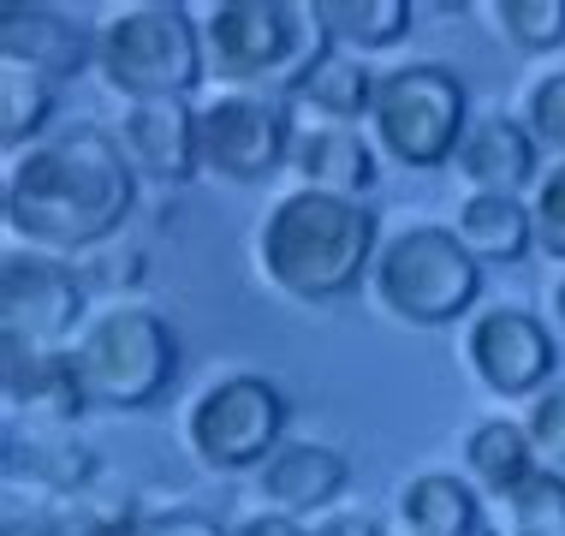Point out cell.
<instances>
[{
	"label": "cell",
	"instance_id": "26",
	"mask_svg": "<svg viewBox=\"0 0 565 536\" xmlns=\"http://www.w3.org/2000/svg\"><path fill=\"white\" fill-rule=\"evenodd\" d=\"M482 19H494V30L524 54L565 49V0H488Z\"/></svg>",
	"mask_w": 565,
	"mask_h": 536
},
{
	"label": "cell",
	"instance_id": "23",
	"mask_svg": "<svg viewBox=\"0 0 565 536\" xmlns=\"http://www.w3.org/2000/svg\"><path fill=\"white\" fill-rule=\"evenodd\" d=\"M322 30L333 36V49L345 54H387L399 49L411 36V24H417V7L411 0H310Z\"/></svg>",
	"mask_w": 565,
	"mask_h": 536
},
{
	"label": "cell",
	"instance_id": "34",
	"mask_svg": "<svg viewBox=\"0 0 565 536\" xmlns=\"http://www.w3.org/2000/svg\"><path fill=\"white\" fill-rule=\"evenodd\" d=\"M0 536H60V513H19V507H7Z\"/></svg>",
	"mask_w": 565,
	"mask_h": 536
},
{
	"label": "cell",
	"instance_id": "15",
	"mask_svg": "<svg viewBox=\"0 0 565 536\" xmlns=\"http://www.w3.org/2000/svg\"><path fill=\"white\" fill-rule=\"evenodd\" d=\"M351 483V465L340 448L328 441H286L280 453L256 471V495H263L268 513H286V518H322L333 513V501L345 495Z\"/></svg>",
	"mask_w": 565,
	"mask_h": 536
},
{
	"label": "cell",
	"instance_id": "17",
	"mask_svg": "<svg viewBox=\"0 0 565 536\" xmlns=\"http://www.w3.org/2000/svg\"><path fill=\"white\" fill-rule=\"evenodd\" d=\"M7 483H30L36 495H84L96 483V453L84 448L72 429L54 423H12L7 429Z\"/></svg>",
	"mask_w": 565,
	"mask_h": 536
},
{
	"label": "cell",
	"instance_id": "33",
	"mask_svg": "<svg viewBox=\"0 0 565 536\" xmlns=\"http://www.w3.org/2000/svg\"><path fill=\"white\" fill-rule=\"evenodd\" d=\"M233 536H303V518H286V513H244L238 525H233Z\"/></svg>",
	"mask_w": 565,
	"mask_h": 536
},
{
	"label": "cell",
	"instance_id": "14",
	"mask_svg": "<svg viewBox=\"0 0 565 536\" xmlns=\"http://www.w3.org/2000/svg\"><path fill=\"white\" fill-rule=\"evenodd\" d=\"M0 60L24 66L49 84H66L96 66V24H78L60 7H24L7 0L0 7Z\"/></svg>",
	"mask_w": 565,
	"mask_h": 536
},
{
	"label": "cell",
	"instance_id": "31",
	"mask_svg": "<svg viewBox=\"0 0 565 536\" xmlns=\"http://www.w3.org/2000/svg\"><path fill=\"white\" fill-rule=\"evenodd\" d=\"M149 536H233V530H221L196 507H167V513H149Z\"/></svg>",
	"mask_w": 565,
	"mask_h": 536
},
{
	"label": "cell",
	"instance_id": "29",
	"mask_svg": "<svg viewBox=\"0 0 565 536\" xmlns=\"http://www.w3.org/2000/svg\"><path fill=\"white\" fill-rule=\"evenodd\" d=\"M530 214H536V244L554 263H565V161H547L536 191H530Z\"/></svg>",
	"mask_w": 565,
	"mask_h": 536
},
{
	"label": "cell",
	"instance_id": "16",
	"mask_svg": "<svg viewBox=\"0 0 565 536\" xmlns=\"http://www.w3.org/2000/svg\"><path fill=\"white\" fill-rule=\"evenodd\" d=\"M452 167L470 179V191H507V197H530L542 179V144L530 137L524 119H512L507 107L470 119L465 144H458Z\"/></svg>",
	"mask_w": 565,
	"mask_h": 536
},
{
	"label": "cell",
	"instance_id": "18",
	"mask_svg": "<svg viewBox=\"0 0 565 536\" xmlns=\"http://www.w3.org/2000/svg\"><path fill=\"white\" fill-rule=\"evenodd\" d=\"M292 174L310 191H333V197H370L381 179V149L363 126H310L292 144Z\"/></svg>",
	"mask_w": 565,
	"mask_h": 536
},
{
	"label": "cell",
	"instance_id": "25",
	"mask_svg": "<svg viewBox=\"0 0 565 536\" xmlns=\"http://www.w3.org/2000/svg\"><path fill=\"white\" fill-rule=\"evenodd\" d=\"M500 536H565V471H530L512 495L494 501Z\"/></svg>",
	"mask_w": 565,
	"mask_h": 536
},
{
	"label": "cell",
	"instance_id": "27",
	"mask_svg": "<svg viewBox=\"0 0 565 536\" xmlns=\"http://www.w3.org/2000/svg\"><path fill=\"white\" fill-rule=\"evenodd\" d=\"M524 126L554 161H565V72H542L524 90Z\"/></svg>",
	"mask_w": 565,
	"mask_h": 536
},
{
	"label": "cell",
	"instance_id": "1",
	"mask_svg": "<svg viewBox=\"0 0 565 536\" xmlns=\"http://www.w3.org/2000/svg\"><path fill=\"white\" fill-rule=\"evenodd\" d=\"M137 209V167L126 161L114 132L102 126H72L24 156H7L0 179V214L7 233L24 251H49L78 263L89 251H108L126 233Z\"/></svg>",
	"mask_w": 565,
	"mask_h": 536
},
{
	"label": "cell",
	"instance_id": "3",
	"mask_svg": "<svg viewBox=\"0 0 565 536\" xmlns=\"http://www.w3.org/2000/svg\"><path fill=\"white\" fill-rule=\"evenodd\" d=\"M209 78L226 90H263L292 102V90L333 54V36L303 0H215L203 12Z\"/></svg>",
	"mask_w": 565,
	"mask_h": 536
},
{
	"label": "cell",
	"instance_id": "8",
	"mask_svg": "<svg viewBox=\"0 0 565 536\" xmlns=\"http://www.w3.org/2000/svg\"><path fill=\"white\" fill-rule=\"evenodd\" d=\"M286 393L268 376L238 370L209 381L203 393L185 406V448L203 471H263L274 453L286 448Z\"/></svg>",
	"mask_w": 565,
	"mask_h": 536
},
{
	"label": "cell",
	"instance_id": "22",
	"mask_svg": "<svg viewBox=\"0 0 565 536\" xmlns=\"http://www.w3.org/2000/svg\"><path fill=\"white\" fill-rule=\"evenodd\" d=\"M375 84H381V72L370 60L333 49L322 66L292 90V107H316V126H358L375 107Z\"/></svg>",
	"mask_w": 565,
	"mask_h": 536
},
{
	"label": "cell",
	"instance_id": "6",
	"mask_svg": "<svg viewBox=\"0 0 565 536\" xmlns=\"http://www.w3.org/2000/svg\"><path fill=\"white\" fill-rule=\"evenodd\" d=\"M370 293L405 328H447V322L477 311L482 263L458 244L452 227L417 221V227H399V233L381 244Z\"/></svg>",
	"mask_w": 565,
	"mask_h": 536
},
{
	"label": "cell",
	"instance_id": "28",
	"mask_svg": "<svg viewBox=\"0 0 565 536\" xmlns=\"http://www.w3.org/2000/svg\"><path fill=\"white\" fill-rule=\"evenodd\" d=\"M524 429H530V448H536L542 465H547V471H565V376L530 400Z\"/></svg>",
	"mask_w": 565,
	"mask_h": 536
},
{
	"label": "cell",
	"instance_id": "11",
	"mask_svg": "<svg viewBox=\"0 0 565 536\" xmlns=\"http://www.w3.org/2000/svg\"><path fill=\"white\" fill-rule=\"evenodd\" d=\"M465 364L494 400H536L559 381V340L530 304H488L465 328Z\"/></svg>",
	"mask_w": 565,
	"mask_h": 536
},
{
	"label": "cell",
	"instance_id": "10",
	"mask_svg": "<svg viewBox=\"0 0 565 536\" xmlns=\"http://www.w3.org/2000/svg\"><path fill=\"white\" fill-rule=\"evenodd\" d=\"M84 304H89V286L66 256L24 251V244H12L0 256V334L66 351L89 322Z\"/></svg>",
	"mask_w": 565,
	"mask_h": 536
},
{
	"label": "cell",
	"instance_id": "20",
	"mask_svg": "<svg viewBox=\"0 0 565 536\" xmlns=\"http://www.w3.org/2000/svg\"><path fill=\"white\" fill-rule=\"evenodd\" d=\"M452 233L477 263H518V256L536 244V214H530V197L470 191L465 203H458Z\"/></svg>",
	"mask_w": 565,
	"mask_h": 536
},
{
	"label": "cell",
	"instance_id": "2",
	"mask_svg": "<svg viewBox=\"0 0 565 536\" xmlns=\"http://www.w3.org/2000/svg\"><path fill=\"white\" fill-rule=\"evenodd\" d=\"M381 221L358 197H333L292 186L280 191L256 227V269L280 298L292 304H333L351 298L375 274Z\"/></svg>",
	"mask_w": 565,
	"mask_h": 536
},
{
	"label": "cell",
	"instance_id": "7",
	"mask_svg": "<svg viewBox=\"0 0 565 536\" xmlns=\"http://www.w3.org/2000/svg\"><path fill=\"white\" fill-rule=\"evenodd\" d=\"M470 132V90L447 60H405L381 66L370 137L399 167H447Z\"/></svg>",
	"mask_w": 565,
	"mask_h": 536
},
{
	"label": "cell",
	"instance_id": "21",
	"mask_svg": "<svg viewBox=\"0 0 565 536\" xmlns=\"http://www.w3.org/2000/svg\"><path fill=\"white\" fill-rule=\"evenodd\" d=\"M530 471H542V459L530 448L524 418H482V423L465 429V477L477 483L488 501L512 495Z\"/></svg>",
	"mask_w": 565,
	"mask_h": 536
},
{
	"label": "cell",
	"instance_id": "19",
	"mask_svg": "<svg viewBox=\"0 0 565 536\" xmlns=\"http://www.w3.org/2000/svg\"><path fill=\"white\" fill-rule=\"evenodd\" d=\"M405 536H482L488 530V501L482 488L458 471H417L393 495Z\"/></svg>",
	"mask_w": 565,
	"mask_h": 536
},
{
	"label": "cell",
	"instance_id": "24",
	"mask_svg": "<svg viewBox=\"0 0 565 536\" xmlns=\"http://www.w3.org/2000/svg\"><path fill=\"white\" fill-rule=\"evenodd\" d=\"M49 119H54V84L0 60V144H7V156H24L30 144H42Z\"/></svg>",
	"mask_w": 565,
	"mask_h": 536
},
{
	"label": "cell",
	"instance_id": "32",
	"mask_svg": "<svg viewBox=\"0 0 565 536\" xmlns=\"http://www.w3.org/2000/svg\"><path fill=\"white\" fill-rule=\"evenodd\" d=\"M303 536H381V518L363 513V507H333L322 518H310Z\"/></svg>",
	"mask_w": 565,
	"mask_h": 536
},
{
	"label": "cell",
	"instance_id": "9",
	"mask_svg": "<svg viewBox=\"0 0 565 536\" xmlns=\"http://www.w3.org/2000/svg\"><path fill=\"white\" fill-rule=\"evenodd\" d=\"M292 102L263 90H221L203 102V174L226 186H263L280 167H292Z\"/></svg>",
	"mask_w": 565,
	"mask_h": 536
},
{
	"label": "cell",
	"instance_id": "12",
	"mask_svg": "<svg viewBox=\"0 0 565 536\" xmlns=\"http://www.w3.org/2000/svg\"><path fill=\"white\" fill-rule=\"evenodd\" d=\"M119 149L137 167V179L156 186H191L203 174V107L191 96H156V102H126L119 114Z\"/></svg>",
	"mask_w": 565,
	"mask_h": 536
},
{
	"label": "cell",
	"instance_id": "5",
	"mask_svg": "<svg viewBox=\"0 0 565 536\" xmlns=\"http://www.w3.org/2000/svg\"><path fill=\"white\" fill-rule=\"evenodd\" d=\"M96 72L126 102L191 96L209 78L203 24L179 0H131V7H114L96 24Z\"/></svg>",
	"mask_w": 565,
	"mask_h": 536
},
{
	"label": "cell",
	"instance_id": "4",
	"mask_svg": "<svg viewBox=\"0 0 565 536\" xmlns=\"http://www.w3.org/2000/svg\"><path fill=\"white\" fill-rule=\"evenodd\" d=\"M89 411H156L179 381V334L161 311L114 298L72 340Z\"/></svg>",
	"mask_w": 565,
	"mask_h": 536
},
{
	"label": "cell",
	"instance_id": "35",
	"mask_svg": "<svg viewBox=\"0 0 565 536\" xmlns=\"http://www.w3.org/2000/svg\"><path fill=\"white\" fill-rule=\"evenodd\" d=\"M554 322H559V328H565V274H559V281H554Z\"/></svg>",
	"mask_w": 565,
	"mask_h": 536
},
{
	"label": "cell",
	"instance_id": "13",
	"mask_svg": "<svg viewBox=\"0 0 565 536\" xmlns=\"http://www.w3.org/2000/svg\"><path fill=\"white\" fill-rule=\"evenodd\" d=\"M0 393H7L12 423L30 418V423L72 429L89 411L78 364H72V346L66 351L30 346V340H19V334H0Z\"/></svg>",
	"mask_w": 565,
	"mask_h": 536
},
{
	"label": "cell",
	"instance_id": "30",
	"mask_svg": "<svg viewBox=\"0 0 565 536\" xmlns=\"http://www.w3.org/2000/svg\"><path fill=\"white\" fill-rule=\"evenodd\" d=\"M60 536H149V513L143 507H72L60 513Z\"/></svg>",
	"mask_w": 565,
	"mask_h": 536
}]
</instances>
